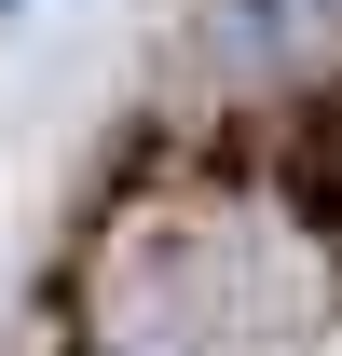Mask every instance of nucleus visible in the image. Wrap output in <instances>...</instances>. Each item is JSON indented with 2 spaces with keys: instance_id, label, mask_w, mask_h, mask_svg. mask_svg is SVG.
<instances>
[{
  "instance_id": "nucleus-2",
  "label": "nucleus",
  "mask_w": 342,
  "mask_h": 356,
  "mask_svg": "<svg viewBox=\"0 0 342 356\" xmlns=\"http://www.w3.org/2000/svg\"><path fill=\"white\" fill-rule=\"evenodd\" d=\"M288 206L342 247V96H315V110L288 124Z\"/></svg>"
},
{
  "instance_id": "nucleus-1",
  "label": "nucleus",
  "mask_w": 342,
  "mask_h": 356,
  "mask_svg": "<svg viewBox=\"0 0 342 356\" xmlns=\"http://www.w3.org/2000/svg\"><path fill=\"white\" fill-rule=\"evenodd\" d=\"M329 28H342V0H206V42L233 69H260V83H288Z\"/></svg>"
}]
</instances>
